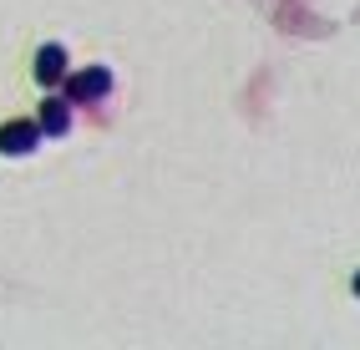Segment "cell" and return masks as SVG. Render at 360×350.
Segmentation results:
<instances>
[{
    "mask_svg": "<svg viewBox=\"0 0 360 350\" xmlns=\"http://www.w3.org/2000/svg\"><path fill=\"white\" fill-rule=\"evenodd\" d=\"M112 86H117L112 66H82V72H71V77L61 82V91H66L77 107H102V102L112 97Z\"/></svg>",
    "mask_w": 360,
    "mask_h": 350,
    "instance_id": "1",
    "label": "cell"
},
{
    "mask_svg": "<svg viewBox=\"0 0 360 350\" xmlns=\"http://www.w3.org/2000/svg\"><path fill=\"white\" fill-rule=\"evenodd\" d=\"M31 77H36L41 91H61V82L71 77V56H66V46H61V41L36 46V56H31Z\"/></svg>",
    "mask_w": 360,
    "mask_h": 350,
    "instance_id": "2",
    "label": "cell"
},
{
    "mask_svg": "<svg viewBox=\"0 0 360 350\" xmlns=\"http://www.w3.org/2000/svg\"><path fill=\"white\" fill-rule=\"evenodd\" d=\"M46 143V132H41V122L31 117H11V122H0V157H31L36 148Z\"/></svg>",
    "mask_w": 360,
    "mask_h": 350,
    "instance_id": "3",
    "label": "cell"
},
{
    "mask_svg": "<svg viewBox=\"0 0 360 350\" xmlns=\"http://www.w3.org/2000/svg\"><path fill=\"white\" fill-rule=\"evenodd\" d=\"M36 122H41L46 137H66L71 122H77V102H71L66 91H46V102H41V112H36Z\"/></svg>",
    "mask_w": 360,
    "mask_h": 350,
    "instance_id": "4",
    "label": "cell"
},
{
    "mask_svg": "<svg viewBox=\"0 0 360 350\" xmlns=\"http://www.w3.org/2000/svg\"><path fill=\"white\" fill-rule=\"evenodd\" d=\"M350 290H355V299H360V269H355V279H350Z\"/></svg>",
    "mask_w": 360,
    "mask_h": 350,
    "instance_id": "5",
    "label": "cell"
}]
</instances>
